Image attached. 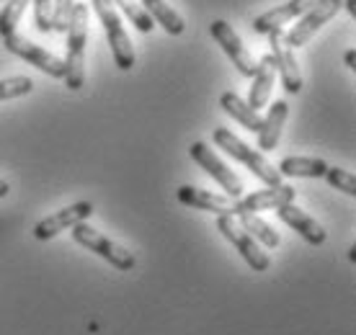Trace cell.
Returning <instances> with one entry per match:
<instances>
[{
    "label": "cell",
    "mask_w": 356,
    "mask_h": 335,
    "mask_svg": "<svg viewBox=\"0 0 356 335\" xmlns=\"http://www.w3.org/2000/svg\"><path fill=\"white\" fill-rule=\"evenodd\" d=\"M86 39H88V8L75 3L67 24V60H65V85L81 90L86 85Z\"/></svg>",
    "instance_id": "6da1fadb"
},
{
    "label": "cell",
    "mask_w": 356,
    "mask_h": 335,
    "mask_svg": "<svg viewBox=\"0 0 356 335\" xmlns=\"http://www.w3.org/2000/svg\"><path fill=\"white\" fill-rule=\"evenodd\" d=\"M212 140H214V145H217V147H222L227 155H232L235 160H241L243 165L248 168L250 173L259 178V181H264L268 188H274V186L282 183V173H279V170H276V168L271 165V163H268L259 150H253V147H248L243 140H238L230 129L217 126V129L212 132Z\"/></svg>",
    "instance_id": "7a4b0ae2"
},
{
    "label": "cell",
    "mask_w": 356,
    "mask_h": 335,
    "mask_svg": "<svg viewBox=\"0 0 356 335\" xmlns=\"http://www.w3.org/2000/svg\"><path fill=\"white\" fill-rule=\"evenodd\" d=\"M90 3H93L101 24H104V31H106V39L108 44H111V54H114L116 67L124 72L132 70L137 57H134L132 42H129V36H127L124 26H122V18L116 13L114 3L111 0H90Z\"/></svg>",
    "instance_id": "3957f363"
},
{
    "label": "cell",
    "mask_w": 356,
    "mask_h": 335,
    "mask_svg": "<svg viewBox=\"0 0 356 335\" xmlns=\"http://www.w3.org/2000/svg\"><path fill=\"white\" fill-rule=\"evenodd\" d=\"M72 240H75L78 245L86 247V250H93L96 256L108 261V263L114 265V268H119V271H132L134 265H137V258H134L132 250L116 245L114 240L104 238L98 229L88 227L86 222H81V224L72 227Z\"/></svg>",
    "instance_id": "277c9868"
},
{
    "label": "cell",
    "mask_w": 356,
    "mask_h": 335,
    "mask_svg": "<svg viewBox=\"0 0 356 335\" xmlns=\"http://www.w3.org/2000/svg\"><path fill=\"white\" fill-rule=\"evenodd\" d=\"M217 229L222 232L225 240H230L232 245H235V250L243 256V261L250 265V271H259V274L261 271H268L271 258H268L259 247V243L238 224V220H235L232 214H217Z\"/></svg>",
    "instance_id": "5b68a950"
},
{
    "label": "cell",
    "mask_w": 356,
    "mask_h": 335,
    "mask_svg": "<svg viewBox=\"0 0 356 335\" xmlns=\"http://www.w3.org/2000/svg\"><path fill=\"white\" fill-rule=\"evenodd\" d=\"M3 44H6V49H8L10 54H16V57H21V60H26L29 65H34L36 70L47 72L49 78H57V80L65 78V62L60 60V57H54L52 52H47V49H42V47L31 44L29 39L18 36L16 31L8 36H3Z\"/></svg>",
    "instance_id": "8992f818"
},
{
    "label": "cell",
    "mask_w": 356,
    "mask_h": 335,
    "mask_svg": "<svg viewBox=\"0 0 356 335\" xmlns=\"http://www.w3.org/2000/svg\"><path fill=\"white\" fill-rule=\"evenodd\" d=\"M341 8H343V0H321L315 8H310L305 13L300 24H294L289 34H284V44L289 47V49L305 47L312 39V34H318L323 24H328Z\"/></svg>",
    "instance_id": "52a82bcc"
},
{
    "label": "cell",
    "mask_w": 356,
    "mask_h": 335,
    "mask_svg": "<svg viewBox=\"0 0 356 335\" xmlns=\"http://www.w3.org/2000/svg\"><path fill=\"white\" fill-rule=\"evenodd\" d=\"M209 34H212V39L217 42V44L222 47V52L230 57V62L238 67V72L245 75V78H253V72H256V62H253L250 52L241 42V36L235 34V28H232L227 21L217 18V21L209 24Z\"/></svg>",
    "instance_id": "ba28073f"
},
{
    "label": "cell",
    "mask_w": 356,
    "mask_h": 335,
    "mask_svg": "<svg viewBox=\"0 0 356 335\" xmlns=\"http://www.w3.org/2000/svg\"><path fill=\"white\" fill-rule=\"evenodd\" d=\"M188 152H191V158H194L199 165L204 168V173H209L217 183L222 186L225 191H227V196H232V199H241V196H243L241 178L235 176L230 168L225 165L222 160L214 155V150L209 147V145H204V142H194V145L188 147Z\"/></svg>",
    "instance_id": "9c48e42d"
},
{
    "label": "cell",
    "mask_w": 356,
    "mask_h": 335,
    "mask_svg": "<svg viewBox=\"0 0 356 335\" xmlns=\"http://www.w3.org/2000/svg\"><path fill=\"white\" fill-rule=\"evenodd\" d=\"M93 214V204L90 202H78L67 206V209H60L57 214L52 217H44V220H39L34 224V238L36 240H52L54 235H60L63 229L67 227H75V224H81L86 222Z\"/></svg>",
    "instance_id": "30bf717a"
},
{
    "label": "cell",
    "mask_w": 356,
    "mask_h": 335,
    "mask_svg": "<svg viewBox=\"0 0 356 335\" xmlns=\"http://www.w3.org/2000/svg\"><path fill=\"white\" fill-rule=\"evenodd\" d=\"M271 39V57H274L276 72L282 75V83H284L286 93H300L302 90V75H300V67H297V60H294L292 49L284 44V34L282 28L279 31H271L268 34Z\"/></svg>",
    "instance_id": "8fae6325"
},
{
    "label": "cell",
    "mask_w": 356,
    "mask_h": 335,
    "mask_svg": "<svg viewBox=\"0 0 356 335\" xmlns=\"http://www.w3.org/2000/svg\"><path fill=\"white\" fill-rule=\"evenodd\" d=\"M321 0H289L284 6H279V8H271L266 10L264 16H259L253 21V31L256 34H271V31H279V28L289 24L292 18L297 16H305L310 8H315Z\"/></svg>",
    "instance_id": "7c38bea8"
},
{
    "label": "cell",
    "mask_w": 356,
    "mask_h": 335,
    "mask_svg": "<svg viewBox=\"0 0 356 335\" xmlns=\"http://www.w3.org/2000/svg\"><path fill=\"white\" fill-rule=\"evenodd\" d=\"M297 191L292 186L279 183L274 188H264L259 194H250L245 199H241L238 204H232V214L235 212H268V209H279L284 204H292Z\"/></svg>",
    "instance_id": "4fadbf2b"
},
{
    "label": "cell",
    "mask_w": 356,
    "mask_h": 335,
    "mask_svg": "<svg viewBox=\"0 0 356 335\" xmlns=\"http://www.w3.org/2000/svg\"><path fill=\"white\" fill-rule=\"evenodd\" d=\"M276 212H279V220L284 222V224H289V227H292L300 238L307 240L310 245H323V243H325V238H328V235H325V229L312 220L307 212L297 209L294 204H284V206H279Z\"/></svg>",
    "instance_id": "5bb4252c"
},
{
    "label": "cell",
    "mask_w": 356,
    "mask_h": 335,
    "mask_svg": "<svg viewBox=\"0 0 356 335\" xmlns=\"http://www.w3.org/2000/svg\"><path fill=\"white\" fill-rule=\"evenodd\" d=\"M176 196L184 206H191V209H202V212L212 214H232V204L227 196L212 194V191L196 188V186H181Z\"/></svg>",
    "instance_id": "9a60e30c"
},
{
    "label": "cell",
    "mask_w": 356,
    "mask_h": 335,
    "mask_svg": "<svg viewBox=\"0 0 356 335\" xmlns=\"http://www.w3.org/2000/svg\"><path fill=\"white\" fill-rule=\"evenodd\" d=\"M274 78H276V65L271 52L264 54L261 62H256V72H253V85H250V96H248V106L250 108H264L271 98V88H274Z\"/></svg>",
    "instance_id": "2e32d148"
},
{
    "label": "cell",
    "mask_w": 356,
    "mask_h": 335,
    "mask_svg": "<svg viewBox=\"0 0 356 335\" xmlns=\"http://www.w3.org/2000/svg\"><path fill=\"white\" fill-rule=\"evenodd\" d=\"M286 116H289V104L286 101H276L274 106L268 108L266 119L259 126V147L261 150H274L279 137H282V126H284Z\"/></svg>",
    "instance_id": "e0dca14e"
},
{
    "label": "cell",
    "mask_w": 356,
    "mask_h": 335,
    "mask_svg": "<svg viewBox=\"0 0 356 335\" xmlns=\"http://www.w3.org/2000/svg\"><path fill=\"white\" fill-rule=\"evenodd\" d=\"M140 6L147 10V16L152 18V24H161L163 31L170 36H181L186 31L184 18L178 16L176 10L170 8L165 0H140Z\"/></svg>",
    "instance_id": "ac0fdd59"
},
{
    "label": "cell",
    "mask_w": 356,
    "mask_h": 335,
    "mask_svg": "<svg viewBox=\"0 0 356 335\" xmlns=\"http://www.w3.org/2000/svg\"><path fill=\"white\" fill-rule=\"evenodd\" d=\"M232 217H238V224H241V227L245 229L253 240H261L266 247H276L279 243H282L279 232H276V229H271V224L261 220L256 212H235Z\"/></svg>",
    "instance_id": "d6986e66"
},
{
    "label": "cell",
    "mask_w": 356,
    "mask_h": 335,
    "mask_svg": "<svg viewBox=\"0 0 356 335\" xmlns=\"http://www.w3.org/2000/svg\"><path fill=\"white\" fill-rule=\"evenodd\" d=\"M220 106H222L225 111L235 119V122H241L245 129H250V132H259V126H261V122H264V119H261L259 111H256V108H250L241 96H235V93H222V98H220Z\"/></svg>",
    "instance_id": "ffe728a7"
},
{
    "label": "cell",
    "mask_w": 356,
    "mask_h": 335,
    "mask_svg": "<svg viewBox=\"0 0 356 335\" xmlns=\"http://www.w3.org/2000/svg\"><path fill=\"white\" fill-rule=\"evenodd\" d=\"M325 168L328 165L321 158H284L276 170L289 178H323Z\"/></svg>",
    "instance_id": "44dd1931"
},
{
    "label": "cell",
    "mask_w": 356,
    "mask_h": 335,
    "mask_svg": "<svg viewBox=\"0 0 356 335\" xmlns=\"http://www.w3.org/2000/svg\"><path fill=\"white\" fill-rule=\"evenodd\" d=\"M29 3L31 0H6V6L0 10V36H8L16 31L18 21H21Z\"/></svg>",
    "instance_id": "7402d4cb"
},
{
    "label": "cell",
    "mask_w": 356,
    "mask_h": 335,
    "mask_svg": "<svg viewBox=\"0 0 356 335\" xmlns=\"http://www.w3.org/2000/svg\"><path fill=\"white\" fill-rule=\"evenodd\" d=\"M111 3H119V8L124 10L127 18H129V21H132L134 26L140 28L143 34H150V31H152V26H155V24H152V18L147 16V10H145L137 0H111Z\"/></svg>",
    "instance_id": "603a6c76"
},
{
    "label": "cell",
    "mask_w": 356,
    "mask_h": 335,
    "mask_svg": "<svg viewBox=\"0 0 356 335\" xmlns=\"http://www.w3.org/2000/svg\"><path fill=\"white\" fill-rule=\"evenodd\" d=\"M31 88H34V80L24 78V75L0 80V101H10V98L26 96V93H31Z\"/></svg>",
    "instance_id": "cb8c5ba5"
},
{
    "label": "cell",
    "mask_w": 356,
    "mask_h": 335,
    "mask_svg": "<svg viewBox=\"0 0 356 335\" xmlns=\"http://www.w3.org/2000/svg\"><path fill=\"white\" fill-rule=\"evenodd\" d=\"M323 178H328V183L333 186V188L343 191V194H348V196L356 194V178L351 176V173H346V170H341V168H325V176Z\"/></svg>",
    "instance_id": "d4e9b609"
},
{
    "label": "cell",
    "mask_w": 356,
    "mask_h": 335,
    "mask_svg": "<svg viewBox=\"0 0 356 335\" xmlns=\"http://www.w3.org/2000/svg\"><path fill=\"white\" fill-rule=\"evenodd\" d=\"M72 6L75 0H52V31H60V34L67 31Z\"/></svg>",
    "instance_id": "484cf974"
},
{
    "label": "cell",
    "mask_w": 356,
    "mask_h": 335,
    "mask_svg": "<svg viewBox=\"0 0 356 335\" xmlns=\"http://www.w3.org/2000/svg\"><path fill=\"white\" fill-rule=\"evenodd\" d=\"M34 3V21L42 34L52 31V0H31Z\"/></svg>",
    "instance_id": "4316f807"
},
{
    "label": "cell",
    "mask_w": 356,
    "mask_h": 335,
    "mask_svg": "<svg viewBox=\"0 0 356 335\" xmlns=\"http://www.w3.org/2000/svg\"><path fill=\"white\" fill-rule=\"evenodd\" d=\"M343 60H346V67H351V70H354V67H356V52H354V49H348Z\"/></svg>",
    "instance_id": "83f0119b"
},
{
    "label": "cell",
    "mask_w": 356,
    "mask_h": 335,
    "mask_svg": "<svg viewBox=\"0 0 356 335\" xmlns=\"http://www.w3.org/2000/svg\"><path fill=\"white\" fill-rule=\"evenodd\" d=\"M343 8H346L351 16H356V0H343Z\"/></svg>",
    "instance_id": "f1b7e54d"
},
{
    "label": "cell",
    "mask_w": 356,
    "mask_h": 335,
    "mask_svg": "<svg viewBox=\"0 0 356 335\" xmlns=\"http://www.w3.org/2000/svg\"><path fill=\"white\" fill-rule=\"evenodd\" d=\"M8 191H10V186L0 178V199H6V196H8Z\"/></svg>",
    "instance_id": "f546056e"
}]
</instances>
